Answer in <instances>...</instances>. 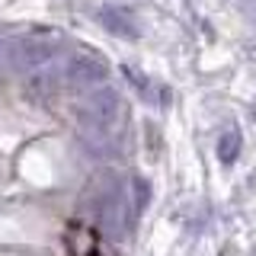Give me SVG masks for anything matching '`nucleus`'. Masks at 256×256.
<instances>
[{
	"label": "nucleus",
	"mask_w": 256,
	"mask_h": 256,
	"mask_svg": "<svg viewBox=\"0 0 256 256\" xmlns=\"http://www.w3.org/2000/svg\"><path fill=\"white\" fill-rule=\"evenodd\" d=\"M118 109H122V102H118L116 90H109V86H93V93L80 102L77 116H80V122L86 125V132L102 134V132H109V128L116 125Z\"/></svg>",
	"instance_id": "obj_1"
},
{
	"label": "nucleus",
	"mask_w": 256,
	"mask_h": 256,
	"mask_svg": "<svg viewBox=\"0 0 256 256\" xmlns=\"http://www.w3.org/2000/svg\"><path fill=\"white\" fill-rule=\"evenodd\" d=\"M106 74H109V68L100 58H93V54H77L64 68V80L74 86H102Z\"/></svg>",
	"instance_id": "obj_2"
},
{
	"label": "nucleus",
	"mask_w": 256,
	"mask_h": 256,
	"mask_svg": "<svg viewBox=\"0 0 256 256\" xmlns=\"http://www.w3.org/2000/svg\"><path fill=\"white\" fill-rule=\"evenodd\" d=\"M240 144H244V138H240V128H228V132L221 134V141H218L221 164H234L237 154H240Z\"/></svg>",
	"instance_id": "obj_4"
},
{
	"label": "nucleus",
	"mask_w": 256,
	"mask_h": 256,
	"mask_svg": "<svg viewBox=\"0 0 256 256\" xmlns=\"http://www.w3.org/2000/svg\"><path fill=\"white\" fill-rule=\"evenodd\" d=\"M86 256H100V253H96V250H90V253H86Z\"/></svg>",
	"instance_id": "obj_5"
},
{
	"label": "nucleus",
	"mask_w": 256,
	"mask_h": 256,
	"mask_svg": "<svg viewBox=\"0 0 256 256\" xmlns=\"http://www.w3.org/2000/svg\"><path fill=\"white\" fill-rule=\"evenodd\" d=\"M96 20L100 26L112 32L118 38H138V22H134V13L125 10V6H100L96 10Z\"/></svg>",
	"instance_id": "obj_3"
}]
</instances>
